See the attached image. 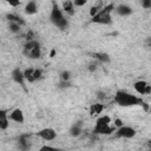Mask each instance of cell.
Returning a JSON list of instances; mask_svg holds the SVG:
<instances>
[{
	"mask_svg": "<svg viewBox=\"0 0 151 151\" xmlns=\"http://www.w3.org/2000/svg\"><path fill=\"white\" fill-rule=\"evenodd\" d=\"M113 100L117 105H119L122 107H130V106H137V105L144 104L142 98H139L136 94H132L130 92L123 91V90H119L116 92Z\"/></svg>",
	"mask_w": 151,
	"mask_h": 151,
	"instance_id": "cell-1",
	"label": "cell"
},
{
	"mask_svg": "<svg viewBox=\"0 0 151 151\" xmlns=\"http://www.w3.org/2000/svg\"><path fill=\"white\" fill-rule=\"evenodd\" d=\"M111 123H112V119L110 116H107V114L99 116L96 119L93 133L94 134H104V136H109V134L113 133L116 131V127L112 126Z\"/></svg>",
	"mask_w": 151,
	"mask_h": 151,
	"instance_id": "cell-2",
	"label": "cell"
},
{
	"mask_svg": "<svg viewBox=\"0 0 151 151\" xmlns=\"http://www.w3.org/2000/svg\"><path fill=\"white\" fill-rule=\"evenodd\" d=\"M50 20L59 29H66L68 27V20L65 17L64 11L59 7V5L57 2H53L52 9H51V14H50Z\"/></svg>",
	"mask_w": 151,
	"mask_h": 151,
	"instance_id": "cell-3",
	"label": "cell"
},
{
	"mask_svg": "<svg viewBox=\"0 0 151 151\" xmlns=\"http://www.w3.org/2000/svg\"><path fill=\"white\" fill-rule=\"evenodd\" d=\"M113 4H107L105 5L93 18H91V22L98 24V25H110L112 24V11L114 9Z\"/></svg>",
	"mask_w": 151,
	"mask_h": 151,
	"instance_id": "cell-4",
	"label": "cell"
},
{
	"mask_svg": "<svg viewBox=\"0 0 151 151\" xmlns=\"http://www.w3.org/2000/svg\"><path fill=\"white\" fill-rule=\"evenodd\" d=\"M22 52L29 59H39L41 57V46L38 40L26 41L24 44Z\"/></svg>",
	"mask_w": 151,
	"mask_h": 151,
	"instance_id": "cell-5",
	"label": "cell"
},
{
	"mask_svg": "<svg viewBox=\"0 0 151 151\" xmlns=\"http://www.w3.org/2000/svg\"><path fill=\"white\" fill-rule=\"evenodd\" d=\"M136 134H137L136 129L132 126H129V125H123L122 127H118L114 131V136L120 139H131V138L136 137Z\"/></svg>",
	"mask_w": 151,
	"mask_h": 151,
	"instance_id": "cell-6",
	"label": "cell"
},
{
	"mask_svg": "<svg viewBox=\"0 0 151 151\" xmlns=\"http://www.w3.org/2000/svg\"><path fill=\"white\" fill-rule=\"evenodd\" d=\"M37 136L45 142H51L57 138V132L52 127H44L37 132Z\"/></svg>",
	"mask_w": 151,
	"mask_h": 151,
	"instance_id": "cell-7",
	"label": "cell"
},
{
	"mask_svg": "<svg viewBox=\"0 0 151 151\" xmlns=\"http://www.w3.org/2000/svg\"><path fill=\"white\" fill-rule=\"evenodd\" d=\"M134 91L140 96H146L151 93V85L145 80H138L133 84Z\"/></svg>",
	"mask_w": 151,
	"mask_h": 151,
	"instance_id": "cell-8",
	"label": "cell"
},
{
	"mask_svg": "<svg viewBox=\"0 0 151 151\" xmlns=\"http://www.w3.org/2000/svg\"><path fill=\"white\" fill-rule=\"evenodd\" d=\"M11 77H12L13 81H15L17 84H19V85H20V86H21L24 90H26V85H25L26 79H25V76H24V71H22L21 68L15 67V68L12 71Z\"/></svg>",
	"mask_w": 151,
	"mask_h": 151,
	"instance_id": "cell-9",
	"label": "cell"
},
{
	"mask_svg": "<svg viewBox=\"0 0 151 151\" xmlns=\"http://www.w3.org/2000/svg\"><path fill=\"white\" fill-rule=\"evenodd\" d=\"M8 117H9V120L12 122H15L18 124H24L25 122V114H24V111L19 107L12 110L9 113H8Z\"/></svg>",
	"mask_w": 151,
	"mask_h": 151,
	"instance_id": "cell-10",
	"label": "cell"
},
{
	"mask_svg": "<svg viewBox=\"0 0 151 151\" xmlns=\"http://www.w3.org/2000/svg\"><path fill=\"white\" fill-rule=\"evenodd\" d=\"M104 109H105L104 104H101V103H93L88 107V113H90L91 117H97L98 118L101 114V112L104 111Z\"/></svg>",
	"mask_w": 151,
	"mask_h": 151,
	"instance_id": "cell-11",
	"label": "cell"
},
{
	"mask_svg": "<svg viewBox=\"0 0 151 151\" xmlns=\"http://www.w3.org/2000/svg\"><path fill=\"white\" fill-rule=\"evenodd\" d=\"M18 146L21 151H27L31 147V139L28 134H21L18 139Z\"/></svg>",
	"mask_w": 151,
	"mask_h": 151,
	"instance_id": "cell-12",
	"label": "cell"
},
{
	"mask_svg": "<svg viewBox=\"0 0 151 151\" xmlns=\"http://www.w3.org/2000/svg\"><path fill=\"white\" fill-rule=\"evenodd\" d=\"M114 11H116V13H117L118 15H120V17H127V15H130V14L132 13V8H131L129 5H126V4H120V5H118V6L114 8Z\"/></svg>",
	"mask_w": 151,
	"mask_h": 151,
	"instance_id": "cell-13",
	"label": "cell"
},
{
	"mask_svg": "<svg viewBox=\"0 0 151 151\" xmlns=\"http://www.w3.org/2000/svg\"><path fill=\"white\" fill-rule=\"evenodd\" d=\"M9 126V117L6 110H1L0 111V130L6 131Z\"/></svg>",
	"mask_w": 151,
	"mask_h": 151,
	"instance_id": "cell-14",
	"label": "cell"
},
{
	"mask_svg": "<svg viewBox=\"0 0 151 151\" xmlns=\"http://www.w3.org/2000/svg\"><path fill=\"white\" fill-rule=\"evenodd\" d=\"M61 9L67 15H74V13H76V6H74L73 1H63L61 2Z\"/></svg>",
	"mask_w": 151,
	"mask_h": 151,
	"instance_id": "cell-15",
	"label": "cell"
},
{
	"mask_svg": "<svg viewBox=\"0 0 151 151\" xmlns=\"http://www.w3.org/2000/svg\"><path fill=\"white\" fill-rule=\"evenodd\" d=\"M81 132H83V123L81 122H77L70 129V134L72 137H79L81 134Z\"/></svg>",
	"mask_w": 151,
	"mask_h": 151,
	"instance_id": "cell-16",
	"label": "cell"
},
{
	"mask_svg": "<svg viewBox=\"0 0 151 151\" xmlns=\"http://www.w3.org/2000/svg\"><path fill=\"white\" fill-rule=\"evenodd\" d=\"M24 9H25V13L26 14L33 15V14H35L38 12V5H37L35 1H29V2L26 4V6H25Z\"/></svg>",
	"mask_w": 151,
	"mask_h": 151,
	"instance_id": "cell-17",
	"label": "cell"
},
{
	"mask_svg": "<svg viewBox=\"0 0 151 151\" xmlns=\"http://www.w3.org/2000/svg\"><path fill=\"white\" fill-rule=\"evenodd\" d=\"M6 18H7V20H8L9 22H17V24H19V25H21V26H25V25H26L25 20H24L20 15H18V14L8 13V14L6 15Z\"/></svg>",
	"mask_w": 151,
	"mask_h": 151,
	"instance_id": "cell-18",
	"label": "cell"
},
{
	"mask_svg": "<svg viewBox=\"0 0 151 151\" xmlns=\"http://www.w3.org/2000/svg\"><path fill=\"white\" fill-rule=\"evenodd\" d=\"M24 76H25V79L27 83L32 84V83H35V77H34V68L32 67H28L26 70H24Z\"/></svg>",
	"mask_w": 151,
	"mask_h": 151,
	"instance_id": "cell-19",
	"label": "cell"
},
{
	"mask_svg": "<svg viewBox=\"0 0 151 151\" xmlns=\"http://www.w3.org/2000/svg\"><path fill=\"white\" fill-rule=\"evenodd\" d=\"M93 58L99 61V63H109L110 61V57L107 53H104V52H96L93 53Z\"/></svg>",
	"mask_w": 151,
	"mask_h": 151,
	"instance_id": "cell-20",
	"label": "cell"
},
{
	"mask_svg": "<svg viewBox=\"0 0 151 151\" xmlns=\"http://www.w3.org/2000/svg\"><path fill=\"white\" fill-rule=\"evenodd\" d=\"M60 78V83H70L71 78H72V73L70 71H63L59 76Z\"/></svg>",
	"mask_w": 151,
	"mask_h": 151,
	"instance_id": "cell-21",
	"label": "cell"
},
{
	"mask_svg": "<svg viewBox=\"0 0 151 151\" xmlns=\"http://www.w3.org/2000/svg\"><path fill=\"white\" fill-rule=\"evenodd\" d=\"M21 27H22V26L19 25V24H17V22H9V25H8V29H9L12 33H14V34L20 33Z\"/></svg>",
	"mask_w": 151,
	"mask_h": 151,
	"instance_id": "cell-22",
	"label": "cell"
},
{
	"mask_svg": "<svg viewBox=\"0 0 151 151\" xmlns=\"http://www.w3.org/2000/svg\"><path fill=\"white\" fill-rule=\"evenodd\" d=\"M38 151H61L59 147H54V146H52V145H42V146H40V149L38 150Z\"/></svg>",
	"mask_w": 151,
	"mask_h": 151,
	"instance_id": "cell-23",
	"label": "cell"
},
{
	"mask_svg": "<svg viewBox=\"0 0 151 151\" xmlns=\"http://www.w3.org/2000/svg\"><path fill=\"white\" fill-rule=\"evenodd\" d=\"M34 77H35V81L40 80L44 78V73L41 68H34Z\"/></svg>",
	"mask_w": 151,
	"mask_h": 151,
	"instance_id": "cell-24",
	"label": "cell"
},
{
	"mask_svg": "<svg viewBox=\"0 0 151 151\" xmlns=\"http://www.w3.org/2000/svg\"><path fill=\"white\" fill-rule=\"evenodd\" d=\"M113 126L116 127V129H118V127H122L123 125H124V123H123V120L122 119H119V118H116L114 120H113Z\"/></svg>",
	"mask_w": 151,
	"mask_h": 151,
	"instance_id": "cell-25",
	"label": "cell"
},
{
	"mask_svg": "<svg viewBox=\"0 0 151 151\" xmlns=\"http://www.w3.org/2000/svg\"><path fill=\"white\" fill-rule=\"evenodd\" d=\"M73 4H74L76 7H81V6L86 5V0H74Z\"/></svg>",
	"mask_w": 151,
	"mask_h": 151,
	"instance_id": "cell-26",
	"label": "cell"
},
{
	"mask_svg": "<svg viewBox=\"0 0 151 151\" xmlns=\"http://www.w3.org/2000/svg\"><path fill=\"white\" fill-rule=\"evenodd\" d=\"M7 2H8V5L12 6V7H17V6L20 5V1H12V0H8Z\"/></svg>",
	"mask_w": 151,
	"mask_h": 151,
	"instance_id": "cell-27",
	"label": "cell"
},
{
	"mask_svg": "<svg viewBox=\"0 0 151 151\" xmlns=\"http://www.w3.org/2000/svg\"><path fill=\"white\" fill-rule=\"evenodd\" d=\"M88 70H90L91 72L96 71V70H97V63H91V64L88 65Z\"/></svg>",
	"mask_w": 151,
	"mask_h": 151,
	"instance_id": "cell-28",
	"label": "cell"
},
{
	"mask_svg": "<svg viewBox=\"0 0 151 151\" xmlns=\"http://www.w3.org/2000/svg\"><path fill=\"white\" fill-rule=\"evenodd\" d=\"M54 54H55V50H52V51H51V57H53Z\"/></svg>",
	"mask_w": 151,
	"mask_h": 151,
	"instance_id": "cell-29",
	"label": "cell"
},
{
	"mask_svg": "<svg viewBox=\"0 0 151 151\" xmlns=\"http://www.w3.org/2000/svg\"><path fill=\"white\" fill-rule=\"evenodd\" d=\"M150 44H151V40H150Z\"/></svg>",
	"mask_w": 151,
	"mask_h": 151,
	"instance_id": "cell-30",
	"label": "cell"
}]
</instances>
